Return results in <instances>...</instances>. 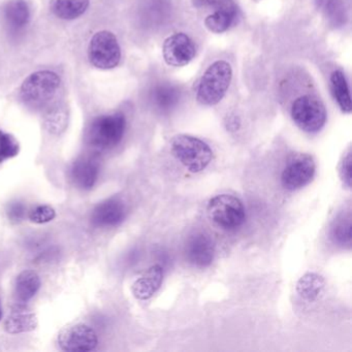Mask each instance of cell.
Segmentation results:
<instances>
[{"instance_id":"obj_1","label":"cell","mask_w":352,"mask_h":352,"mask_svg":"<svg viewBox=\"0 0 352 352\" xmlns=\"http://www.w3.org/2000/svg\"><path fill=\"white\" fill-rule=\"evenodd\" d=\"M232 79L230 63L218 60L212 63L201 77L197 88V100L203 106H216L223 100Z\"/></svg>"},{"instance_id":"obj_2","label":"cell","mask_w":352,"mask_h":352,"mask_svg":"<svg viewBox=\"0 0 352 352\" xmlns=\"http://www.w3.org/2000/svg\"><path fill=\"white\" fill-rule=\"evenodd\" d=\"M170 148L175 157L191 173L201 172L213 160L210 146L192 135H176L170 141Z\"/></svg>"},{"instance_id":"obj_3","label":"cell","mask_w":352,"mask_h":352,"mask_svg":"<svg viewBox=\"0 0 352 352\" xmlns=\"http://www.w3.org/2000/svg\"><path fill=\"white\" fill-rule=\"evenodd\" d=\"M60 87V78L50 71L32 74L24 81L21 96L26 104L43 107L56 96Z\"/></svg>"},{"instance_id":"obj_4","label":"cell","mask_w":352,"mask_h":352,"mask_svg":"<svg viewBox=\"0 0 352 352\" xmlns=\"http://www.w3.org/2000/svg\"><path fill=\"white\" fill-rule=\"evenodd\" d=\"M210 219L224 230H236L246 219V210L238 197L230 195H219L208 204Z\"/></svg>"},{"instance_id":"obj_5","label":"cell","mask_w":352,"mask_h":352,"mask_svg":"<svg viewBox=\"0 0 352 352\" xmlns=\"http://www.w3.org/2000/svg\"><path fill=\"white\" fill-rule=\"evenodd\" d=\"M126 129V119L121 113L98 117L89 129V142L98 149H110L120 143Z\"/></svg>"},{"instance_id":"obj_6","label":"cell","mask_w":352,"mask_h":352,"mask_svg":"<svg viewBox=\"0 0 352 352\" xmlns=\"http://www.w3.org/2000/svg\"><path fill=\"white\" fill-rule=\"evenodd\" d=\"M292 118L305 133H318L327 122V110L319 98L313 96H300L292 104Z\"/></svg>"},{"instance_id":"obj_7","label":"cell","mask_w":352,"mask_h":352,"mask_svg":"<svg viewBox=\"0 0 352 352\" xmlns=\"http://www.w3.org/2000/svg\"><path fill=\"white\" fill-rule=\"evenodd\" d=\"M90 63L100 69H112L120 63L121 49L112 32L102 30L90 41L88 48Z\"/></svg>"},{"instance_id":"obj_8","label":"cell","mask_w":352,"mask_h":352,"mask_svg":"<svg viewBox=\"0 0 352 352\" xmlns=\"http://www.w3.org/2000/svg\"><path fill=\"white\" fill-rule=\"evenodd\" d=\"M316 164L312 156L306 153L292 155L282 172L281 182L287 190H298L314 178Z\"/></svg>"},{"instance_id":"obj_9","label":"cell","mask_w":352,"mask_h":352,"mask_svg":"<svg viewBox=\"0 0 352 352\" xmlns=\"http://www.w3.org/2000/svg\"><path fill=\"white\" fill-rule=\"evenodd\" d=\"M195 54V43L182 32L168 36L162 46V56L170 67H185L193 60Z\"/></svg>"},{"instance_id":"obj_10","label":"cell","mask_w":352,"mask_h":352,"mask_svg":"<svg viewBox=\"0 0 352 352\" xmlns=\"http://www.w3.org/2000/svg\"><path fill=\"white\" fill-rule=\"evenodd\" d=\"M58 344L65 351H92L98 346V338L92 327L76 324L59 333Z\"/></svg>"},{"instance_id":"obj_11","label":"cell","mask_w":352,"mask_h":352,"mask_svg":"<svg viewBox=\"0 0 352 352\" xmlns=\"http://www.w3.org/2000/svg\"><path fill=\"white\" fill-rule=\"evenodd\" d=\"M185 254L191 265L206 267L211 265L215 256V245L209 234L197 232L187 240Z\"/></svg>"},{"instance_id":"obj_12","label":"cell","mask_w":352,"mask_h":352,"mask_svg":"<svg viewBox=\"0 0 352 352\" xmlns=\"http://www.w3.org/2000/svg\"><path fill=\"white\" fill-rule=\"evenodd\" d=\"M126 208L119 199H110L102 201L92 212V223L98 228H114L124 221Z\"/></svg>"},{"instance_id":"obj_13","label":"cell","mask_w":352,"mask_h":352,"mask_svg":"<svg viewBox=\"0 0 352 352\" xmlns=\"http://www.w3.org/2000/svg\"><path fill=\"white\" fill-rule=\"evenodd\" d=\"M162 280H164V270L162 265H152L133 283V296L138 300H149L160 289Z\"/></svg>"},{"instance_id":"obj_14","label":"cell","mask_w":352,"mask_h":352,"mask_svg":"<svg viewBox=\"0 0 352 352\" xmlns=\"http://www.w3.org/2000/svg\"><path fill=\"white\" fill-rule=\"evenodd\" d=\"M38 327V318L30 309L17 306L5 322V329L10 333H22L34 331Z\"/></svg>"},{"instance_id":"obj_15","label":"cell","mask_w":352,"mask_h":352,"mask_svg":"<svg viewBox=\"0 0 352 352\" xmlns=\"http://www.w3.org/2000/svg\"><path fill=\"white\" fill-rule=\"evenodd\" d=\"M100 175V166L91 158L77 160L72 168V177L76 185L82 189H91L96 185Z\"/></svg>"},{"instance_id":"obj_16","label":"cell","mask_w":352,"mask_h":352,"mask_svg":"<svg viewBox=\"0 0 352 352\" xmlns=\"http://www.w3.org/2000/svg\"><path fill=\"white\" fill-rule=\"evenodd\" d=\"M181 92L177 86L162 83L155 86L151 91V102L160 112H170L180 102Z\"/></svg>"},{"instance_id":"obj_17","label":"cell","mask_w":352,"mask_h":352,"mask_svg":"<svg viewBox=\"0 0 352 352\" xmlns=\"http://www.w3.org/2000/svg\"><path fill=\"white\" fill-rule=\"evenodd\" d=\"M89 0H51L50 8L56 17L74 20L87 11Z\"/></svg>"},{"instance_id":"obj_18","label":"cell","mask_w":352,"mask_h":352,"mask_svg":"<svg viewBox=\"0 0 352 352\" xmlns=\"http://www.w3.org/2000/svg\"><path fill=\"white\" fill-rule=\"evenodd\" d=\"M331 88L333 98L342 112L349 114L352 110L351 96H350L349 85L343 72L338 69L331 74Z\"/></svg>"},{"instance_id":"obj_19","label":"cell","mask_w":352,"mask_h":352,"mask_svg":"<svg viewBox=\"0 0 352 352\" xmlns=\"http://www.w3.org/2000/svg\"><path fill=\"white\" fill-rule=\"evenodd\" d=\"M41 288L40 276L34 271L21 272L18 275L15 283V292L18 300L21 302H28L32 300Z\"/></svg>"},{"instance_id":"obj_20","label":"cell","mask_w":352,"mask_h":352,"mask_svg":"<svg viewBox=\"0 0 352 352\" xmlns=\"http://www.w3.org/2000/svg\"><path fill=\"white\" fill-rule=\"evenodd\" d=\"M8 24L14 30H21L28 25L30 19V10L25 0H12L5 9Z\"/></svg>"},{"instance_id":"obj_21","label":"cell","mask_w":352,"mask_h":352,"mask_svg":"<svg viewBox=\"0 0 352 352\" xmlns=\"http://www.w3.org/2000/svg\"><path fill=\"white\" fill-rule=\"evenodd\" d=\"M324 289V280L321 276L308 273L302 276L296 284V292L304 300L314 302Z\"/></svg>"},{"instance_id":"obj_22","label":"cell","mask_w":352,"mask_h":352,"mask_svg":"<svg viewBox=\"0 0 352 352\" xmlns=\"http://www.w3.org/2000/svg\"><path fill=\"white\" fill-rule=\"evenodd\" d=\"M238 14L239 11H215V13L206 18V28L213 34L226 32L234 25Z\"/></svg>"},{"instance_id":"obj_23","label":"cell","mask_w":352,"mask_h":352,"mask_svg":"<svg viewBox=\"0 0 352 352\" xmlns=\"http://www.w3.org/2000/svg\"><path fill=\"white\" fill-rule=\"evenodd\" d=\"M331 239L333 242L340 246H348L351 245V215L349 212L347 214H342L337 220L333 222L331 232Z\"/></svg>"},{"instance_id":"obj_24","label":"cell","mask_w":352,"mask_h":352,"mask_svg":"<svg viewBox=\"0 0 352 352\" xmlns=\"http://www.w3.org/2000/svg\"><path fill=\"white\" fill-rule=\"evenodd\" d=\"M168 0H147L145 7L143 10H146L145 18L148 22L155 25L156 23H162L164 22V15L170 11V5Z\"/></svg>"},{"instance_id":"obj_25","label":"cell","mask_w":352,"mask_h":352,"mask_svg":"<svg viewBox=\"0 0 352 352\" xmlns=\"http://www.w3.org/2000/svg\"><path fill=\"white\" fill-rule=\"evenodd\" d=\"M20 145L17 140L5 131H0V164L19 154Z\"/></svg>"},{"instance_id":"obj_26","label":"cell","mask_w":352,"mask_h":352,"mask_svg":"<svg viewBox=\"0 0 352 352\" xmlns=\"http://www.w3.org/2000/svg\"><path fill=\"white\" fill-rule=\"evenodd\" d=\"M197 9H214L215 11H239L234 0H191Z\"/></svg>"},{"instance_id":"obj_27","label":"cell","mask_w":352,"mask_h":352,"mask_svg":"<svg viewBox=\"0 0 352 352\" xmlns=\"http://www.w3.org/2000/svg\"><path fill=\"white\" fill-rule=\"evenodd\" d=\"M67 124V113L63 110L52 111L49 113L48 116L46 118V127L50 133H60L61 131H65V127Z\"/></svg>"},{"instance_id":"obj_28","label":"cell","mask_w":352,"mask_h":352,"mask_svg":"<svg viewBox=\"0 0 352 352\" xmlns=\"http://www.w3.org/2000/svg\"><path fill=\"white\" fill-rule=\"evenodd\" d=\"M323 6L325 15L335 24L343 22L345 19V11L340 0H322L320 1Z\"/></svg>"},{"instance_id":"obj_29","label":"cell","mask_w":352,"mask_h":352,"mask_svg":"<svg viewBox=\"0 0 352 352\" xmlns=\"http://www.w3.org/2000/svg\"><path fill=\"white\" fill-rule=\"evenodd\" d=\"M55 217H56V211L54 208L48 205L36 206L30 212V219L36 224L48 223Z\"/></svg>"},{"instance_id":"obj_30","label":"cell","mask_w":352,"mask_h":352,"mask_svg":"<svg viewBox=\"0 0 352 352\" xmlns=\"http://www.w3.org/2000/svg\"><path fill=\"white\" fill-rule=\"evenodd\" d=\"M351 149L349 147L342 157L339 166L340 178L347 188L351 187Z\"/></svg>"},{"instance_id":"obj_31","label":"cell","mask_w":352,"mask_h":352,"mask_svg":"<svg viewBox=\"0 0 352 352\" xmlns=\"http://www.w3.org/2000/svg\"><path fill=\"white\" fill-rule=\"evenodd\" d=\"M7 214L10 221L13 222V223H19L25 218V206L22 203H19V201L12 203L9 208H8Z\"/></svg>"},{"instance_id":"obj_32","label":"cell","mask_w":352,"mask_h":352,"mask_svg":"<svg viewBox=\"0 0 352 352\" xmlns=\"http://www.w3.org/2000/svg\"><path fill=\"white\" fill-rule=\"evenodd\" d=\"M240 125V120H239V118L236 116L228 117V121H226V126H228V129H230V131H238Z\"/></svg>"},{"instance_id":"obj_33","label":"cell","mask_w":352,"mask_h":352,"mask_svg":"<svg viewBox=\"0 0 352 352\" xmlns=\"http://www.w3.org/2000/svg\"><path fill=\"white\" fill-rule=\"evenodd\" d=\"M3 307H1V302H0V320H1V319H3Z\"/></svg>"}]
</instances>
